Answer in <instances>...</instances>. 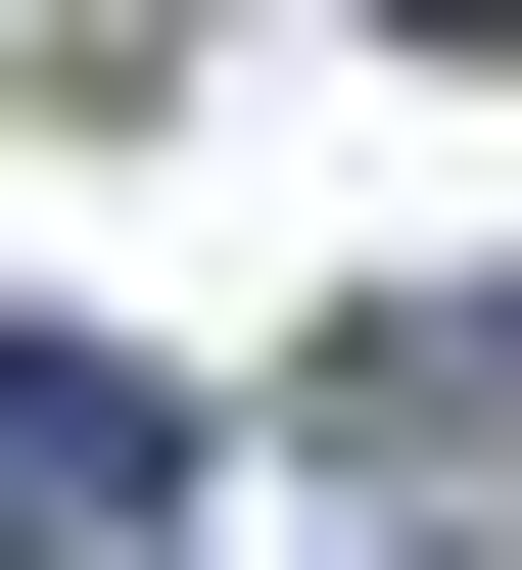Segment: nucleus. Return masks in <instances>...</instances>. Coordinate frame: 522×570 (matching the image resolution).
I'll list each match as a JSON object with an SVG mask.
<instances>
[{
    "label": "nucleus",
    "mask_w": 522,
    "mask_h": 570,
    "mask_svg": "<svg viewBox=\"0 0 522 570\" xmlns=\"http://www.w3.org/2000/svg\"><path fill=\"white\" fill-rule=\"evenodd\" d=\"M0 570H190V381L142 333H0Z\"/></svg>",
    "instance_id": "1"
},
{
    "label": "nucleus",
    "mask_w": 522,
    "mask_h": 570,
    "mask_svg": "<svg viewBox=\"0 0 522 570\" xmlns=\"http://www.w3.org/2000/svg\"><path fill=\"white\" fill-rule=\"evenodd\" d=\"M381 48H522V0H381Z\"/></svg>",
    "instance_id": "2"
}]
</instances>
